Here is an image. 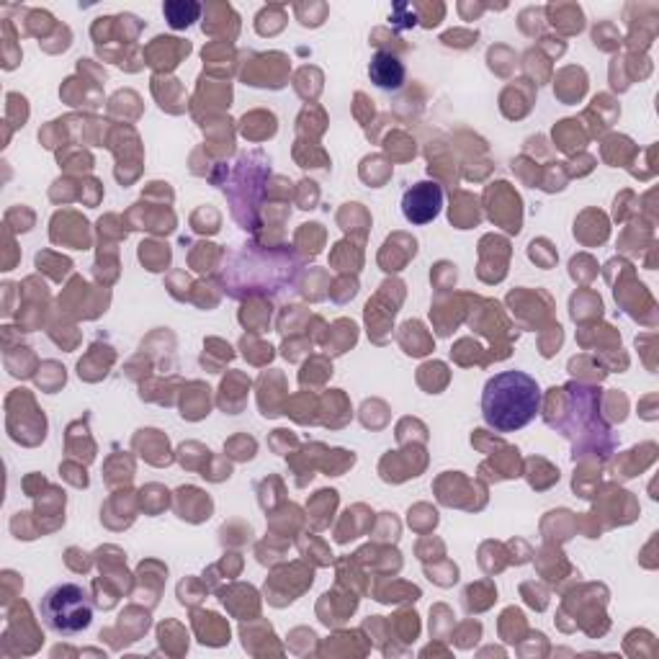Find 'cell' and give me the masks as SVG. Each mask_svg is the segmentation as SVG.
<instances>
[{
    "instance_id": "1",
    "label": "cell",
    "mask_w": 659,
    "mask_h": 659,
    "mask_svg": "<svg viewBox=\"0 0 659 659\" xmlns=\"http://www.w3.org/2000/svg\"><path fill=\"white\" fill-rule=\"evenodd\" d=\"M541 409V386L525 371L495 373L482 392V417L495 433L523 430Z\"/></svg>"
},
{
    "instance_id": "2",
    "label": "cell",
    "mask_w": 659,
    "mask_h": 659,
    "mask_svg": "<svg viewBox=\"0 0 659 659\" xmlns=\"http://www.w3.org/2000/svg\"><path fill=\"white\" fill-rule=\"evenodd\" d=\"M39 616L49 632L76 636L93 624V600L78 582H60L44 592Z\"/></svg>"
},
{
    "instance_id": "3",
    "label": "cell",
    "mask_w": 659,
    "mask_h": 659,
    "mask_svg": "<svg viewBox=\"0 0 659 659\" xmlns=\"http://www.w3.org/2000/svg\"><path fill=\"white\" fill-rule=\"evenodd\" d=\"M443 211V188L436 181H420L402 194V217L409 224H430Z\"/></svg>"
},
{
    "instance_id": "4",
    "label": "cell",
    "mask_w": 659,
    "mask_h": 659,
    "mask_svg": "<svg viewBox=\"0 0 659 659\" xmlns=\"http://www.w3.org/2000/svg\"><path fill=\"white\" fill-rule=\"evenodd\" d=\"M405 76H407L405 65H402L397 55L377 53L371 57L369 78H371V83L379 88V91H386V93L400 91V88L405 85Z\"/></svg>"
},
{
    "instance_id": "5",
    "label": "cell",
    "mask_w": 659,
    "mask_h": 659,
    "mask_svg": "<svg viewBox=\"0 0 659 659\" xmlns=\"http://www.w3.org/2000/svg\"><path fill=\"white\" fill-rule=\"evenodd\" d=\"M163 13H165V21L173 28H186L192 26L194 21H199L201 5L192 3V0H167L163 5Z\"/></svg>"
}]
</instances>
